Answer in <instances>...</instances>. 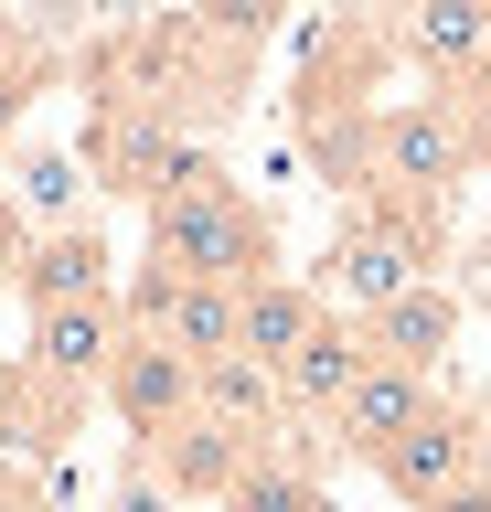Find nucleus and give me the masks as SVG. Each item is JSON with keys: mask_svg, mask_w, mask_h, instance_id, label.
<instances>
[{"mask_svg": "<svg viewBox=\"0 0 491 512\" xmlns=\"http://www.w3.org/2000/svg\"><path fill=\"white\" fill-rule=\"evenodd\" d=\"M139 224H150V256H161L171 278H203V288L278 278V224H267V203L246 182H225V160H193Z\"/></svg>", "mask_w": 491, "mask_h": 512, "instance_id": "nucleus-1", "label": "nucleus"}, {"mask_svg": "<svg viewBox=\"0 0 491 512\" xmlns=\"http://www.w3.org/2000/svg\"><path fill=\"white\" fill-rule=\"evenodd\" d=\"M427 512H491V480L470 470V480H459V491H438V502H427Z\"/></svg>", "mask_w": 491, "mask_h": 512, "instance_id": "nucleus-22", "label": "nucleus"}, {"mask_svg": "<svg viewBox=\"0 0 491 512\" xmlns=\"http://www.w3.org/2000/svg\"><path fill=\"white\" fill-rule=\"evenodd\" d=\"M0 75H54V54H43V32L22 11H0Z\"/></svg>", "mask_w": 491, "mask_h": 512, "instance_id": "nucleus-20", "label": "nucleus"}, {"mask_svg": "<svg viewBox=\"0 0 491 512\" xmlns=\"http://www.w3.org/2000/svg\"><path fill=\"white\" fill-rule=\"evenodd\" d=\"M321 320H331V299H321L310 278H289V267H278V278H257V288H235V352H246V363H267V374H289V352L310 342Z\"/></svg>", "mask_w": 491, "mask_h": 512, "instance_id": "nucleus-13", "label": "nucleus"}, {"mask_svg": "<svg viewBox=\"0 0 491 512\" xmlns=\"http://www.w3.org/2000/svg\"><path fill=\"white\" fill-rule=\"evenodd\" d=\"M363 363H374V352H363V320L331 310L321 331L289 352V374H278V406H289V427H331V416H342V395L363 384Z\"/></svg>", "mask_w": 491, "mask_h": 512, "instance_id": "nucleus-11", "label": "nucleus"}, {"mask_svg": "<svg viewBox=\"0 0 491 512\" xmlns=\"http://www.w3.org/2000/svg\"><path fill=\"white\" fill-rule=\"evenodd\" d=\"M438 246H449V214H417V203H395V192H353L342 224H331V246H321V267H310V288H321L342 320H374L385 299L438 278Z\"/></svg>", "mask_w": 491, "mask_h": 512, "instance_id": "nucleus-2", "label": "nucleus"}, {"mask_svg": "<svg viewBox=\"0 0 491 512\" xmlns=\"http://www.w3.org/2000/svg\"><path fill=\"white\" fill-rule=\"evenodd\" d=\"M107 512H182V502H171V491H161V470L129 448V459H118V491H107Z\"/></svg>", "mask_w": 491, "mask_h": 512, "instance_id": "nucleus-19", "label": "nucleus"}, {"mask_svg": "<svg viewBox=\"0 0 491 512\" xmlns=\"http://www.w3.org/2000/svg\"><path fill=\"white\" fill-rule=\"evenodd\" d=\"M150 470H161V491L171 502H225L235 491V470L257 459V438H235V427H214V416H182L161 448H139Z\"/></svg>", "mask_w": 491, "mask_h": 512, "instance_id": "nucleus-14", "label": "nucleus"}, {"mask_svg": "<svg viewBox=\"0 0 491 512\" xmlns=\"http://www.w3.org/2000/svg\"><path fill=\"white\" fill-rule=\"evenodd\" d=\"M118 342H129L118 299H65V310H33V331H22V363H33L43 395L97 406V384H107V363H118Z\"/></svg>", "mask_w": 491, "mask_h": 512, "instance_id": "nucleus-5", "label": "nucleus"}, {"mask_svg": "<svg viewBox=\"0 0 491 512\" xmlns=\"http://www.w3.org/2000/svg\"><path fill=\"white\" fill-rule=\"evenodd\" d=\"M310 32H363V43H395V11L406 0H299Z\"/></svg>", "mask_w": 491, "mask_h": 512, "instance_id": "nucleus-17", "label": "nucleus"}, {"mask_svg": "<svg viewBox=\"0 0 491 512\" xmlns=\"http://www.w3.org/2000/svg\"><path fill=\"white\" fill-rule=\"evenodd\" d=\"M459 288L449 278H417L406 288V299H385V310L363 320V352H374V363H406V374H438V363H449L459 352Z\"/></svg>", "mask_w": 491, "mask_h": 512, "instance_id": "nucleus-10", "label": "nucleus"}, {"mask_svg": "<svg viewBox=\"0 0 491 512\" xmlns=\"http://www.w3.org/2000/svg\"><path fill=\"white\" fill-rule=\"evenodd\" d=\"M481 11H491V0H481Z\"/></svg>", "mask_w": 491, "mask_h": 512, "instance_id": "nucleus-24", "label": "nucleus"}, {"mask_svg": "<svg viewBox=\"0 0 491 512\" xmlns=\"http://www.w3.org/2000/svg\"><path fill=\"white\" fill-rule=\"evenodd\" d=\"M459 128H470V160H481V171H491V75H481V86H470V96H459Z\"/></svg>", "mask_w": 491, "mask_h": 512, "instance_id": "nucleus-21", "label": "nucleus"}, {"mask_svg": "<svg viewBox=\"0 0 491 512\" xmlns=\"http://www.w3.org/2000/svg\"><path fill=\"white\" fill-rule=\"evenodd\" d=\"M11 512H65V502H11Z\"/></svg>", "mask_w": 491, "mask_h": 512, "instance_id": "nucleus-23", "label": "nucleus"}, {"mask_svg": "<svg viewBox=\"0 0 491 512\" xmlns=\"http://www.w3.org/2000/svg\"><path fill=\"white\" fill-rule=\"evenodd\" d=\"M363 470L385 480V491H395L406 512H427L438 491H459V480H470V406H459V395H438V406H427V416H417V427H406L395 448H374Z\"/></svg>", "mask_w": 491, "mask_h": 512, "instance_id": "nucleus-8", "label": "nucleus"}, {"mask_svg": "<svg viewBox=\"0 0 491 512\" xmlns=\"http://www.w3.org/2000/svg\"><path fill=\"white\" fill-rule=\"evenodd\" d=\"M427 406H438V374H406V363H363V384L342 395V416H331V448H342V459H374V448H395Z\"/></svg>", "mask_w": 491, "mask_h": 512, "instance_id": "nucleus-12", "label": "nucleus"}, {"mask_svg": "<svg viewBox=\"0 0 491 512\" xmlns=\"http://www.w3.org/2000/svg\"><path fill=\"white\" fill-rule=\"evenodd\" d=\"M11 288H22V310L118 299V256H107V235H97V224H65V235H22V256H11Z\"/></svg>", "mask_w": 491, "mask_h": 512, "instance_id": "nucleus-9", "label": "nucleus"}, {"mask_svg": "<svg viewBox=\"0 0 491 512\" xmlns=\"http://www.w3.org/2000/svg\"><path fill=\"white\" fill-rule=\"evenodd\" d=\"M0 448H33V363L0 352Z\"/></svg>", "mask_w": 491, "mask_h": 512, "instance_id": "nucleus-18", "label": "nucleus"}, {"mask_svg": "<svg viewBox=\"0 0 491 512\" xmlns=\"http://www.w3.org/2000/svg\"><path fill=\"white\" fill-rule=\"evenodd\" d=\"M395 54L417 64L427 96H470L491 75V11L481 0H406L395 11Z\"/></svg>", "mask_w": 491, "mask_h": 512, "instance_id": "nucleus-7", "label": "nucleus"}, {"mask_svg": "<svg viewBox=\"0 0 491 512\" xmlns=\"http://www.w3.org/2000/svg\"><path fill=\"white\" fill-rule=\"evenodd\" d=\"M470 128H459V96H385L374 107V171L363 192H395L417 214H449V192L470 182Z\"/></svg>", "mask_w": 491, "mask_h": 512, "instance_id": "nucleus-3", "label": "nucleus"}, {"mask_svg": "<svg viewBox=\"0 0 491 512\" xmlns=\"http://www.w3.org/2000/svg\"><path fill=\"white\" fill-rule=\"evenodd\" d=\"M86 182L107 192V203H139V214H150V203H161L171 182H182V171H193V118H182V107H150V96H97V118H86Z\"/></svg>", "mask_w": 491, "mask_h": 512, "instance_id": "nucleus-4", "label": "nucleus"}, {"mask_svg": "<svg viewBox=\"0 0 491 512\" xmlns=\"http://www.w3.org/2000/svg\"><path fill=\"white\" fill-rule=\"evenodd\" d=\"M193 384H203V374H193V363H182L171 342L129 331V342H118V363H107V384H97V406L129 427V448H161L171 427L193 416Z\"/></svg>", "mask_w": 491, "mask_h": 512, "instance_id": "nucleus-6", "label": "nucleus"}, {"mask_svg": "<svg viewBox=\"0 0 491 512\" xmlns=\"http://www.w3.org/2000/svg\"><path fill=\"white\" fill-rule=\"evenodd\" d=\"M0 203H11L22 235L97 224V182H86V160H75V150H22V160H11V182H0Z\"/></svg>", "mask_w": 491, "mask_h": 512, "instance_id": "nucleus-15", "label": "nucleus"}, {"mask_svg": "<svg viewBox=\"0 0 491 512\" xmlns=\"http://www.w3.org/2000/svg\"><path fill=\"white\" fill-rule=\"evenodd\" d=\"M193 416H214V427H235V438H278L289 427V406H278V374L267 363H246V352H225V363H203V384H193Z\"/></svg>", "mask_w": 491, "mask_h": 512, "instance_id": "nucleus-16", "label": "nucleus"}]
</instances>
